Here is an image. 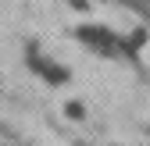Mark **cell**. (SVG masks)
Here are the masks:
<instances>
[{"mask_svg":"<svg viewBox=\"0 0 150 146\" xmlns=\"http://www.w3.org/2000/svg\"><path fill=\"white\" fill-rule=\"evenodd\" d=\"M29 61H32V68H36V71H40V75H43V79H50L54 86H61V82L68 79V71H64L61 64H54V61H40V57H36V53H32V57H29Z\"/></svg>","mask_w":150,"mask_h":146,"instance_id":"cell-2","label":"cell"},{"mask_svg":"<svg viewBox=\"0 0 150 146\" xmlns=\"http://www.w3.org/2000/svg\"><path fill=\"white\" fill-rule=\"evenodd\" d=\"M79 39L86 46H93V50H104V53H115L118 50V36L111 29H104V25H82L79 29Z\"/></svg>","mask_w":150,"mask_h":146,"instance_id":"cell-1","label":"cell"}]
</instances>
